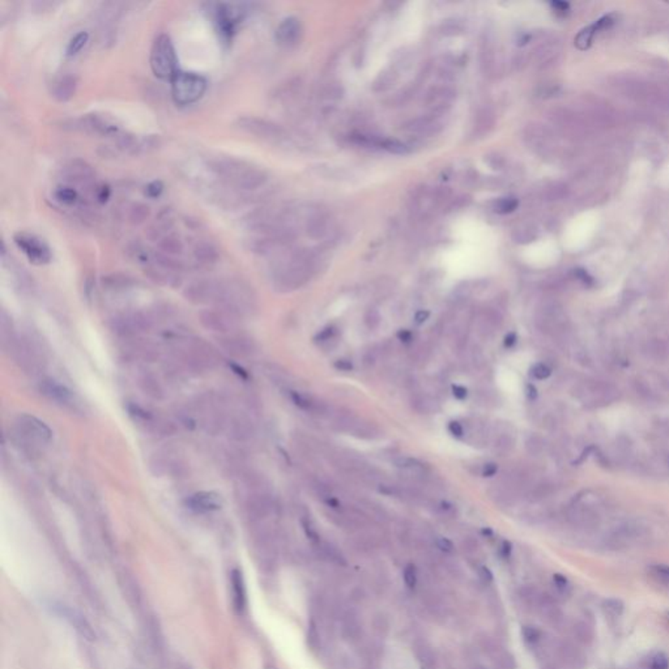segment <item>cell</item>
Segmentation results:
<instances>
[{"label":"cell","instance_id":"cell-1","mask_svg":"<svg viewBox=\"0 0 669 669\" xmlns=\"http://www.w3.org/2000/svg\"><path fill=\"white\" fill-rule=\"evenodd\" d=\"M210 168L220 180L237 190H258L268 180L267 173L250 162L233 157H220L210 162Z\"/></svg>","mask_w":669,"mask_h":669},{"label":"cell","instance_id":"cell-2","mask_svg":"<svg viewBox=\"0 0 669 669\" xmlns=\"http://www.w3.org/2000/svg\"><path fill=\"white\" fill-rule=\"evenodd\" d=\"M150 69L161 80H171L178 72V58L173 41L168 34H160L150 50Z\"/></svg>","mask_w":669,"mask_h":669},{"label":"cell","instance_id":"cell-3","mask_svg":"<svg viewBox=\"0 0 669 669\" xmlns=\"http://www.w3.org/2000/svg\"><path fill=\"white\" fill-rule=\"evenodd\" d=\"M170 81L173 100L180 106L195 103L207 90V80L194 72L178 71Z\"/></svg>","mask_w":669,"mask_h":669},{"label":"cell","instance_id":"cell-4","mask_svg":"<svg viewBox=\"0 0 669 669\" xmlns=\"http://www.w3.org/2000/svg\"><path fill=\"white\" fill-rule=\"evenodd\" d=\"M309 257L303 252H294L289 259L281 261L275 271V281L281 289H294L309 278Z\"/></svg>","mask_w":669,"mask_h":669},{"label":"cell","instance_id":"cell-5","mask_svg":"<svg viewBox=\"0 0 669 669\" xmlns=\"http://www.w3.org/2000/svg\"><path fill=\"white\" fill-rule=\"evenodd\" d=\"M213 7V20L221 37L225 41H231L237 27L246 16V10L236 3H217Z\"/></svg>","mask_w":669,"mask_h":669},{"label":"cell","instance_id":"cell-6","mask_svg":"<svg viewBox=\"0 0 669 669\" xmlns=\"http://www.w3.org/2000/svg\"><path fill=\"white\" fill-rule=\"evenodd\" d=\"M237 127L249 135L268 141H280L287 138V131L278 123L258 117H242L237 120Z\"/></svg>","mask_w":669,"mask_h":669},{"label":"cell","instance_id":"cell-7","mask_svg":"<svg viewBox=\"0 0 669 669\" xmlns=\"http://www.w3.org/2000/svg\"><path fill=\"white\" fill-rule=\"evenodd\" d=\"M13 240L16 246L25 254V257L29 259L30 263L42 266L50 261L51 251L49 246L37 236L20 231L15 234Z\"/></svg>","mask_w":669,"mask_h":669},{"label":"cell","instance_id":"cell-8","mask_svg":"<svg viewBox=\"0 0 669 669\" xmlns=\"http://www.w3.org/2000/svg\"><path fill=\"white\" fill-rule=\"evenodd\" d=\"M220 289L221 280L201 279L187 285L183 294L186 300L195 305L219 303Z\"/></svg>","mask_w":669,"mask_h":669},{"label":"cell","instance_id":"cell-9","mask_svg":"<svg viewBox=\"0 0 669 669\" xmlns=\"http://www.w3.org/2000/svg\"><path fill=\"white\" fill-rule=\"evenodd\" d=\"M17 429L21 433L24 438H27L31 442H38V443H46L51 440L52 431L50 428L40 419L31 416V415H21L17 419Z\"/></svg>","mask_w":669,"mask_h":669},{"label":"cell","instance_id":"cell-10","mask_svg":"<svg viewBox=\"0 0 669 669\" xmlns=\"http://www.w3.org/2000/svg\"><path fill=\"white\" fill-rule=\"evenodd\" d=\"M456 97V92L449 85H436L430 88L425 97V106L430 115H438L449 110Z\"/></svg>","mask_w":669,"mask_h":669},{"label":"cell","instance_id":"cell-11","mask_svg":"<svg viewBox=\"0 0 669 669\" xmlns=\"http://www.w3.org/2000/svg\"><path fill=\"white\" fill-rule=\"evenodd\" d=\"M447 198V192L438 189L422 187L416 191V195L412 198L415 210L422 216H428L438 210L440 204Z\"/></svg>","mask_w":669,"mask_h":669},{"label":"cell","instance_id":"cell-12","mask_svg":"<svg viewBox=\"0 0 669 669\" xmlns=\"http://www.w3.org/2000/svg\"><path fill=\"white\" fill-rule=\"evenodd\" d=\"M199 319L203 327H206L207 330L228 335L233 329L237 317L225 309L204 310L200 312Z\"/></svg>","mask_w":669,"mask_h":669},{"label":"cell","instance_id":"cell-13","mask_svg":"<svg viewBox=\"0 0 669 669\" xmlns=\"http://www.w3.org/2000/svg\"><path fill=\"white\" fill-rule=\"evenodd\" d=\"M148 319L141 314H122L111 320V329L123 338H131L147 330Z\"/></svg>","mask_w":669,"mask_h":669},{"label":"cell","instance_id":"cell-14","mask_svg":"<svg viewBox=\"0 0 669 669\" xmlns=\"http://www.w3.org/2000/svg\"><path fill=\"white\" fill-rule=\"evenodd\" d=\"M73 124H75L73 129H79V130L87 131V132H94V134L106 135V136L118 135V132H120V129L115 123H113L111 120L105 118V117H101L99 114L85 115L80 120H75Z\"/></svg>","mask_w":669,"mask_h":669},{"label":"cell","instance_id":"cell-15","mask_svg":"<svg viewBox=\"0 0 669 669\" xmlns=\"http://www.w3.org/2000/svg\"><path fill=\"white\" fill-rule=\"evenodd\" d=\"M221 348L228 352L233 357L237 359H243L249 357L255 352V345L252 340L246 338L245 335H234V333H228L224 335L219 339Z\"/></svg>","mask_w":669,"mask_h":669},{"label":"cell","instance_id":"cell-16","mask_svg":"<svg viewBox=\"0 0 669 669\" xmlns=\"http://www.w3.org/2000/svg\"><path fill=\"white\" fill-rule=\"evenodd\" d=\"M276 41L281 48L290 49L294 48L301 40L302 36V27L297 17H287L281 21L276 29Z\"/></svg>","mask_w":669,"mask_h":669},{"label":"cell","instance_id":"cell-17","mask_svg":"<svg viewBox=\"0 0 669 669\" xmlns=\"http://www.w3.org/2000/svg\"><path fill=\"white\" fill-rule=\"evenodd\" d=\"M40 390L42 395H45L48 399H50L51 401H54L59 405L69 407V405L75 404L73 392L57 380H42L40 383Z\"/></svg>","mask_w":669,"mask_h":669},{"label":"cell","instance_id":"cell-18","mask_svg":"<svg viewBox=\"0 0 669 669\" xmlns=\"http://www.w3.org/2000/svg\"><path fill=\"white\" fill-rule=\"evenodd\" d=\"M63 180L73 185H85L94 180V171L85 161L72 160L63 168Z\"/></svg>","mask_w":669,"mask_h":669},{"label":"cell","instance_id":"cell-19","mask_svg":"<svg viewBox=\"0 0 669 669\" xmlns=\"http://www.w3.org/2000/svg\"><path fill=\"white\" fill-rule=\"evenodd\" d=\"M440 130H442V124L434 115L415 118L403 126V131L417 136H434Z\"/></svg>","mask_w":669,"mask_h":669},{"label":"cell","instance_id":"cell-20","mask_svg":"<svg viewBox=\"0 0 669 669\" xmlns=\"http://www.w3.org/2000/svg\"><path fill=\"white\" fill-rule=\"evenodd\" d=\"M189 508L200 512H207V511H215L221 508V498L219 494L213 491H200L192 494L190 498L187 500Z\"/></svg>","mask_w":669,"mask_h":669},{"label":"cell","instance_id":"cell-21","mask_svg":"<svg viewBox=\"0 0 669 669\" xmlns=\"http://www.w3.org/2000/svg\"><path fill=\"white\" fill-rule=\"evenodd\" d=\"M614 22V19H613V15H608V16H604L601 17L600 20L596 21L595 24H592L589 28L582 30L577 40H575V45L577 48L580 49V50H586L589 49V45L592 43V40L594 37L599 33V30L607 29L610 28V25Z\"/></svg>","mask_w":669,"mask_h":669},{"label":"cell","instance_id":"cell-22","mask_svg":"<svg viewBox=\"0 0 669 669\" xmlns=\"http://www.w3.org/2000/svg\"><path fill=\"white\" fill-rule=\"evenodd\" d=\"M78 89V79L73 75H64L52 84L51 94L59 102L70 101Z\"/></svg>","mask_w":669,"mask_h":669},{"label":"cell","instance_id":"cell-23","mask_svg":"<svg viewBox=\"0 0 669 669\" xmlns=\"http://www.w3.org/2000/svg\"><path fill=\"white\" fill-rule=\"evenodd\" d=\"M306 233L314 240H320L329 234V219L319 212H311L306 217Z\"/></svg>","mask_w":669,"mask_h":669},{"label":"cell","instance_id":"cell-24","mask_svg":"<svg viewBox=\"0 0 669 669\" xmlns=\"http://www.w3.org/2000/svg\"><path fill=\"white\" fill-rule=\"evenodd\" d=\"M194 257L201 264H213L219 259V251L213 243L200 240L194 247Z\"/></svg>","mask_w":669,"mask_h":669},{"label":"cell","instance_id":"cell-25","mask_svg":"<svg viewBox=\"0 0 669 669\" xmlns=\"http://www.w3.org/2000/svg\"><path fill=\"white\" fill-rule=\"evenodd\" d=\"M230 436L236 440H246L252 436L250 422L243 417H237L229 424Z\"/></svg>","mask_w":669,"mask_h":669},{"label":"cell","instance_id":"cell-26","mask_svg":"<svg viewBox=\"0 0 669 669\" xmlns=\"http://www.w3.org/2000/svg\"><path fill=\"white\" fill-rule=\"evenodd\" d=\"M159 247L162 251V254H166L169 257L173 255H180L185 250V243L180 240L178 236L175 234H166L162 240L159 242Z\"/></svg>","mask_w":669,"mask_h":669},{"label":"cell","instance_id":"cell-27","mask_svg":"<svg viewBox=\"0 0 669 669\" xmlns=\"http://www.w3.org/2000/svg\"><path fill=\"white\" fill-rule=\"evenodd\" d=\"M139 383L141 390L144 391V394L150 396L152 399L159 400L164 398V390H162L159 380H156L153 375L141 377Z\"/></svg>","mask_w":669,"mask_h":669},{"label":"cell","instance_id":"cell-28","mask_svg":"<svg viewBox=\"0 0 669 669\" xmlns=\"http://www.w3.org/2000/svg\"><path fill=\"white\" fill-rule=\"evenodd\" d=\"M150 207L144 203H134L129 210V221L134 225H141L150 217Z\"/></svg>","mask_w":669,"mask_h":669},{"label":"cell","instance_id":"cell-29","mask_svg":"<svg viewBox=\"0 0 669 669\" xmlns=\"http://www.w3.org/2000/svg\"><path fill=\"white\" fill-rule=\"evenodd\" d=\"M649 577L658 584L669 589V565L655 563L649 568Z\"/></svg>","mask_w":669,"mask_h":669},{"label":"cell","instance_id":"cell-30","mask_svg":"<svg viewBox=\"0 0 669 669\" xmlns=\"http://www.w3.org/2000/svg\"><path fill=\"white\" fill-rule=\"evenodd\" d=\"M494 126V114L489 109H484L479 113L477 115V123L475 126V130L479 135H485L488 134Z\"/></svg>","mask_w":669,"mask_h":669},{"label":"cell","instance_id":"cell-31","mask_svg":"<svg viewBox=\"0 0 669 669\" xmlns=\"http://www.w3.org/2000/svg\"><path fill=\"white\" fill-rule=\"evenodd\" d=\"M395 81H396V73L394 71H383L374 80L373 89L375 92H384V90L390 89L391 87L395 84Z\"/></svg>","mask_w":669,"mask_h":669},{"label":"cell","instance_id":"cell-32","mask_svg":"<svg viewBox=\"0 0 669 669\" xmlns=\"http://www.w3.org/2000/svg\"><path fill=\"white\" fill-rule=\"evenodd\" d=\"M380 147L387 150V152H390L392 154H407V153H410V148L403 141L394 139V138L380 139Z\"/></svg>","mask_w":669,"mask_h":669},{"label":"cell","instance_id":"cell-33","mask_svg":"<svg viewBox=\"0 0 669 669\" xmlns=\"http://www.w3.org/2000/svg\"><path fill=\"white\" fill-rule=\"evenodd\" d=\"M103 282L110 289H127L134 284V280L124 275H111L103 280Z\"/></svg>","mask_w":669,"mask_h":669},{"label":"cell","instance_id":"cell-34","mask_svg":"<svg viewBox=\"0 0 669 669\" xmlns=\"http://www.w3.org/2000/svg\"><path fill=\"white\" fill-rule=\"evenodd\" d=\"M89 40V34L87 31H80L78 33L72 40L69 42V46H67V55L69 57H72V55H76L79 51L87 45V42Z\"/></svg>","mask_w":669,"mask_h":669},{"label":"cell","instance_id":"cell-35","mask_svg":"<svg viewBox=\"0 0 669 669\" xmlns=\"http://www.w3.org/2000/svg\"><path fill=\"white\" fill-rule=\"evenodd\" d=\"M233 584H234V596L237 601V607L242 610L245 607V589H243L240 571L237 570L233 571Z\"/></svg>","mask_w":669,"mask_h":669},{"label":"cell","instance_id":"cell-36","mask_svg":"<svg viewBox=\"0 0 669 669\" xmlns=\"http://www.w3.org/2000/svg\"><path fill=\"white\" fill-rule=\"evenodd\" d=\"M519 201L515 198H502L494 206V210L500 215H508L518 208Z\"/></svg>","mask_w":669,"mask_h":669},{"label":"cell","instance_id":"cell-37","mask_svg":"<svg viewBox=\"0 0 669 669\" xmlns=\"http://www.w3.org/2000/svg\"><path fill=\"white\" fill-rule=\"evenodd\" d=\"M603 608L605 610V613L612 617H619L624 613L625 605L619 599H608L604 601Z\"/></svg>","mask_w":669,"mask_h":669},{"label":"cell","instance_id":"cell-38","mask_svg":"<svg viewBox=\"0 0 669 669\" xmlns=\"http://www.w3.org/2000/svg\"><path fill=\"white\" fill-rule=\"evenodd\" d=\"M55 195H57V199L64 204H73L79 199L78 191L72 187H60Z\"/></svg>","mask_w":669,"mask_h":669},{"label":"cell","instance_id":"cell-39","mask_svg":"<svg viewBox=\"0 0 669 669\" xmlns=\"http://www.w3.org/2000/svg\"><path fill=\"white\" fill-rule=\"evenodd\" d=\"M649 668L651 669H669V658L667 654L664 652H658L655 654L651 661H649Z\"/></svg>","mask_w":669,"mask_h":669},{"label":"cell","instance_id":"cell-40","mask_svg":"<svg viewBox=\"0 0 669 669\" xmlns=\"http://www.w3.org/2000/svg\"><path fill=\"white\" fill-rule=\"evenodd\" d=\"M463 31V25L458 20H447L442 25V33L446 36L459 34Z\"/></svg>","mask_w":669,"mask_h":669},{"label":"cell","instance_id":"cell-41","mask_svg":"<svg viewBox=\"0 0 669 669\" xmlns=\"http://www.w3.org/2000/svg\"><path fill=\"white\" fill-rule=\"evenodd\" d=\"M403 578H404V582L407 584L408 589H415L416 587V583H417V574H416V569L410 565L404 569V573H403Z\"/></svg>","mask_w":669,"mask_h":669},{"label":"cell","instance_id":"cell-42","mask_svg":"<svg viewBox=\"0 0 669 669\" xmlns=\"http://www.w3.org/2000/svg\"><path fill=\"white\" fill-rule=\"evenodd\" d=\"M550 374H552V370H550L549 366H547L545 364H538L532 368V375L536 378V380H544L547 378H549Z\"/></svg>","mask_w":669,"mask_h":669},{"label":"cell","instance_id":"cell-43","mask_svg":"<svg viewBox=\"0 0 669 669\" xmlns=\"http://www.w3.org/2000/svg\"><path fill=\"white\" fill-rule=\"evenodd\" d=\"M164 191V183L161 180H153L145 187V194L150 198H159Z\"/></svg>","mask_w":669,"mask_h":669},{"label":"cell","instance_id":"cell-44","mask_svg":"<svg viewBox=\"0 0 669 669\" xmlns=\"http://www.w3.org/2000/svg\"><path fill=\"white\" fill-rule=\"evenodd\" d=\"M292 400L294 401V404L297 407H300L302 410H310L312 403L311 400L308 399L305 395H302L300 392H292Z\"/></svg>","mask_w":669,"mask_h":669},{"label":"cell","instance_id":"cell-45","mask_svg":"<svg viewBox=\"0 0 669 669\" xmlns=\"http://www.w3.org/2000/svg\"><path fill=\"white\" fill-rule=\"evenodd\" d=\"M553 582H554V584H556L557 589L561 591V592H565V594H566V592L570 591V589H571V584H570L569 580H568L565 575H562V574H554V577H553Z\"/></svg>","mask_w":669,"mask_h":669},{"label":"cell","instance_id":"cell-46","mask_svg":"<svg viewBox=\"0 0 669 669\" xmlns=\"http://www.w3.org/2000/svg\"><path fill=\"white\" fill-rule=\"evenodd\" d=\"M523 637H524V640H528L531 643H533V642H538V640H539L540 631L538 629H535V628H532V626H526V628L523 629Z\"/></svg>","mask_w":669,"mask_h":669},{"label":"cell","instance_id":"cell-47","mask_svg":"<svg viewBox=\"0 0 669 669\" xmlns=\"http://www.w3.org/2000/svg\"><path fill=\"white\" fill-rule=\"evenodd\" d=\"M449 431L455 438H461L464 434V430L459 421H451L449 424Z\"/></svg>","mask_w":669,"mask_h":669},{"label":"cell","instance_id":"cell-48","mask_svg":"<svg viewBox=\"0 0 669 669\" xmlns=\"http://www.w3.org/2000/svg\"><path fill=\"white\" fill-rule=\"evenodd\" d=\"M437 547H438L442 552H445V553L454 552V544H452V541L446 539V538H438V539H437Z\"/></svg>","mask_w":669,"mask_h":669},{"label":"cell","instance_id":"cell-49","mask_svg":"<svg viewBox=\"0 0 669 669\" xmlns=\"http://www.w3.org/2000/svg\"><path fill=\"white\" fill-rule=\"evenodd\" d=\"M333 335H335V327L330 326V327H326V329H323V330L320 331L319 333L317 335L315 340H317V341H327V340H330Z\"/></svg>","mask_w":669,"mask_h":669},{"label":"cell","instance_id":"cell-50","mask_svg":"<svg viewBox=\"0 0 669 669\" xmlns=\"http://www.w3.org/2000/svg\"><path fill=\"white\" fill-rule=\"evenodd\" d=\"M452 394L456 399L464 400L468 396V390L463 386H454L452 387Z\"/></svg>","mask_w":669,"mask_h":669},{"label":"cell","instance_id":"cell-51","mask_svg":"<svg viewBox=\"0 0 669 669\" xmlns=\"http://www.w3.org/2000/svg\"><path fill=\"white\" fill-rule=\"evenodd\" d=\"M497 470H498L497 464H494V463H488V464H485V466H484L482 475H484L485 477H491V476H494V475L497 473Z\"/></svg>","mask_w":669,"mask_h":669},{"label":"cell","instance_id":"cell-52","mask_svg":"<svg viewBox=\"0 0 669 669\" xmlns=\"http://www.w3.org/2000/svg\"><path fill=\"white\" fill-rule=\"evenodd\" d=\"M109 196H110V189H109V186H102V187H100L99 191H97V199H99L100 203H105L106 200L109 199Z\"/></svg>","mask_w":669,"mask_h":669},{"label":"cell","instance_id":"cell-53","mask_svg":"<svg viewBox=\"0 0 669 669\" xmlns=\"http://www.w3.org/2000/svg\"><path fill=\"white\" fill-rule=\"evenodd\" d=\"M335 368L341 371H350L353 370V364L350 360H338L335 362Z\"/></svg>","mask_w":669,"mask_h":669},{"label":"cell","instance_id":"cell-54","mask_svg":"<svg viewBox=\"0 0 669 669\" xmlns=\"http://www.w3.org/2000/svg\"><path fill=\"white\" fill-rule=\"evenodd\" d=\"M429 311H426V310H419V311L416 312V315H415V322H416L417 324H422V323H425L426 320L429 319Z\"/></svg>","mask_w":669,"mask_h":669},{"label":"cell","instance_id":"cell-55","mask_svg":"<svg viewBox=\"0 0 669 669\" xmlns=\"http://www.w3.org/2000/svg\"><path fill=\"white\" fill-rule=\"evenodd\" d=\"M398 338H399V340H401L403 343H410L412 339H413L412 332L408 330H400L399 332H398Z\"/></svg>","mask_w":669,"mask_h":669},{"label":"cell","instance_id":"cell-56","mask_svg":"<svg viewBox=\"0 0 669 669\" xmlns=\"http://www.w3.org/2000/svg\"><path fill=\"white\" fill-rule=\"evenodd\" d=\"M303 527H305V531H306V533H308V536H309L310 539L318 540V533H317V531L314 530V528H312L310 524H308V523H303Z\"/></svg>","mask_w":669,"mask_h":669},{"label":"cell","instance_id":"cell-57","mask_svg":"<svg viewBox=\"0 0 669 669\" xmlns=\"http://www.w3.org/2000/svg\"><path fill=\"white\" fill-rule=\"evenodd\" d=\"M517 343V335L514 332H510L509 335L505 338V347L511 348Z\"/></svg>","mask_w":669,"mask_h":669},{"label":"cell","instance_id":"cell-58","mask_svg":"<svg viewBox=\"0 0 669 669\" xmlns=\"http://www.w3.org/2000/svg\"><path fill=\"white\" fill-rule=\"evenodd\" d=\"M553 7H554V10H557V12H561V13H566L568 10H569V4H566V3H559V1L553 3Z\"/></svg>","mask_w":669,"mask_h":669},{"label":"cell","instance_id":"cell-59","mask_svg":"<svg viewBox=\"0 0 669 669\" xmlns=\"http://www.w3.org/2000/svg\"><path fill=\"white\" fill-rule=\"evenodd\" d=\"M510 553H511V544H510L509 541H505L503 545H502V554H503L505 557H509Z\"/></svg>","mask_w":669,"mask_h":669},{"label":"cell","instance_id":"cell-60","mask_svg":"<svg viewBox=\"0 0 669 669\" xmlns=\"http://www.w3.org/2000/svg\"><path fill=\"white\" fill-rule=\"evenodd\" d=\"M326 503H327L330 508H332V509H338V508H339V502H338V500H335V498H327Z\"/></svg>","mask_w":669,"mask_h":669},{"label":"cell","instance_id":"cell-61","mask_svg":"<svg viewBox=\"0 0 669 669\" xmlns=\"http://www.w3.org/2000/svg\"><path fill=\"white\" fill-rule=\"evenodd\" d=\"M481 571H482V577H484L485 580H493V574L490 573V570L488 569V568H482V569H481Z\"/></svg>","mask_w":669,"mask_h":669},{"label":"cell","instance_id":"cell-62","mask_svg":"<svg viewBox=\"0 0 669 669\" xmlns=\"http://www.w3.org/2000/svg\"><path fill=\"white\" fill-rule=\"evenodd\" d=\"M482 532H484V535H491V531L490 530H484Z\"/></svg>","mask_w":669,"mask_h":669},{"label":"cell","instance_id":"cell-63","mask_svg":"<svg viewBox=\"0 0 669 669\" xmlns=\"http://www.w3.org/2000/svg\"><path fill=\"white\" fill-rule=\"evenodd\" d=\"M668 616H669V614H668Z\"/></svg>","mask_w":669,"mask_h":669}]
</instances>
